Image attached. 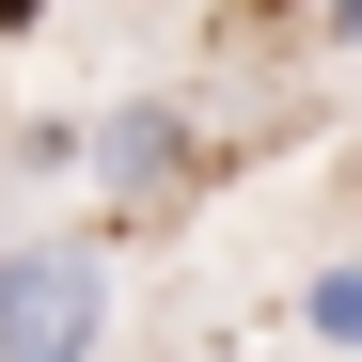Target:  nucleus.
Listing matches in <instances>:
<instances>
[{
	"mask_svg": "<svg viewBox=\"0 0 362 362\" xmlns=\"http://www.w3.org/2000/svg\"><path fill=\"white\" fill-rule=\"evenodd\" d=\"M32 32H47V0H0V47H32Z\"/></svg>",
	"mask_w": 362,
	"mask_h": 362,
	"instance_id": "nucleus-5",
	"label": "nucleus"
},
{
	"mask_svg": "<svg viewBox=\"0 0 362 362\" xmlns=\"http://www.w3.org/2000/svg\"><path fill=\"white\" fill-rule=\"evenodd\" d=\"M299 346H346L362 362V252H331L315 284H299Z\"/></svg>",
	"mask_w": 362,
	"mask_h": 362,
	"instance_id": "nucleus-3",
	"label": "nucleus"
},
{
	"mask_svg": "<svg viewBox=\"0 0 362 362\" xmlns=\"http://www.w3.org/2000/svg\"><path fill=\"white\" fill-rule=\"evenodd\" d=\"M127 346V268L95 221H16L0 236V362H110Z\"/></svg>",
	"mask_w": 362,
	"mask_h": 362,
	"instance_id": "nucleus-1",
	"label": "nucleus"
},
{
	"mask_svg": "<svg viewBox=\"0 0 362 362\" xmlns=\"http://www.w3.org/2000/svg\"><path fill=\"white\" fill-rule=\"evenodd\" d=\"M79 189L95 205H189L205 189V95H95L79 110Z\"/></svg>",
	"mask_w": 362,
	"mask_h": 362,
	"instance_id": "nucleus-2",
	"label": "nucleus"
},
{
	"mask_svg": "<svg viewBox=\"0 0 362 362\" xmlns=\"http://www.w3.org/2000/svg\"><path fill=\"white\" fill-rule=\"evenodd\" d=\"M315 47H346V64H362V0H315Z\"/></svg>",
	"mask_w": 362,
	"mask_h": 362,
	"instance_id": "nucleus-4",
	"label": "nucleus"
}]
</instances>
